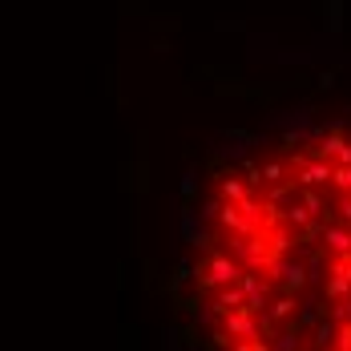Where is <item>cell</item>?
<instances>
[{"label":"cell","mask_w":351,"mask_h":351,"mask_svg":"<svg viewBox=\"0 0 351 351\" xmlns=\"http://www.w3.org/2000/svg\"><path fill=\"white\" fill-rule=\"evenodd\" d=\"M170 303L186 351H351V121L214 154L186 194Z\"/></svg>","instance_id":"cell-1"}]
</instances>
